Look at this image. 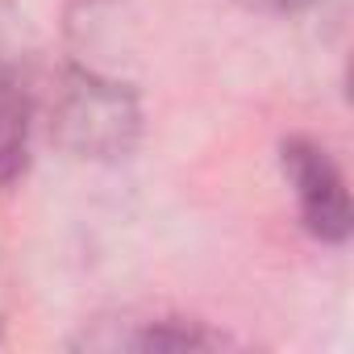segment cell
Listing matches in <instances>:
<instances>
[{
	"instance_id": "277c9868",
	"label": "cell",
	"mask_w": 354,
	"mask_h": 354,
	"mask_svg": "<svg viewBox=\"0 0 354 354\" xmlns=\"http://www.w3.org/2000/svg\"><path fill=\"white\" fill-rule=\"evenodd\" d=\"M238 5H246V9H263V13H296V9L313 5V0H238Z\"/></svg>"
},
{
	"instance_id": "6da1fadb",
	"label": "cell",
	"mask_w": 354,
	"mask_h": 354,
	"mask_svg": "<svg viewBox=\"0 0 354 354\" xmlns=\"http://www.w3.org/2000/svg\"><path fill=\"white\" fill-rule=\"evenodd\" d=\"M55 125L71 150L109 158V154L129 150L133 129H138V109L117 84L96 80V75H71L67 92L59 96Z\"/></svg>"
},
{
	"instance_id": "7a4b0ae2",
	"label": "cell",
	"mask_w": 354,
	"mask_h": 354,
	"mask_svg": "<svg viewBox=\"0 0 354 354\" xmlns=\"http://www.w3.org/2000/svg\"><path fill=\"white\" fill-rule=\"evenodd\" d=\"M283 175L296 192L304 225L321 242H342L350 234V201H346V184L333 158L317 142L292 138L283 142Z\"/></svg>"
},
{
	"instance_id": "3957f363",
	"label": "cell",
	"mask_w": 354,
	"mask_h": 354,
	"mask_svg": "<svg viewBox=\"0 0 354 354\" xmlns=\"http://www.w3.org/2000/svg\"><path fill=\"white\" fill-rule=\"evenodd\" d=\"M34 96L17 71H0V188L13 184L30 162Z\"/></svg>"
}]
</instances>
